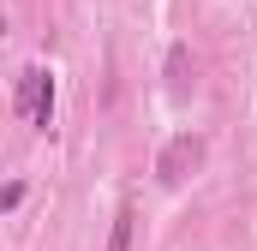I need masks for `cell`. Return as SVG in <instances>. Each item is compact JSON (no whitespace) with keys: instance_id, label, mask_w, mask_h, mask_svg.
Segmentation results:
<instances>
[{"instance_id":"obj_1","label":"cell","mask_w":257,"mask_h":251,"mask_svg":"<svg viewBox=\"0 0 257 251\" xmlns=\"http://www.w3.org/2000/svg\"><path fill=\"white\" fill-rule=\"evenodd\" d=\"M18 114L30 126L54 120V78H48L42 66H24V72H18Z\"/></svg>"},{"instance_id":"obj_3","label":"cell","mask_w":257,"mask_h":251,"mask_svg":"<svg viewBox=\"0 0 257 251\" xmlns=\"http://www.w3.org/2000/svg\"><path fill=\"white\" fill-rule=\"evenodd\" d=\"M132 221H138V215H132V203H120V209H114V233H108V251H132Z\"/></svg>"},{"instance_id":"obj_2","label":"cell","mask_w":257,"mask_h":251,"mask_svg":"<svg viewBox=\"0 0 257 251\" xmlns=\"http://www.w3.org/2000/svg\"><path fill=\"white\" fill-rule=\"evenodd\" d=\"M197 162H203V138H192V132H180V138H174V144H168V150L156 156V174H162V180L174 186V180H186V174H192Z\"/></svg>"}]
</instances>
